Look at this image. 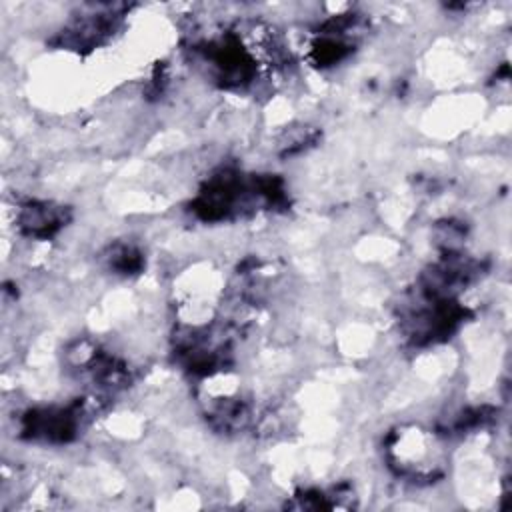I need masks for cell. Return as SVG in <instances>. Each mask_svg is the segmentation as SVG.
I'll return each mask as SVG.
<instances>
[{"instance_id": "1", "label": "cell", "mask_w": 512, "mask_h": 512, "mask_svg": "<svg viewBox=\"0 0 512 512\" xmlns=\"http://www.w3.org/2000/svg\"><path fill=\"white\" fill-rule=\"evenodd\" d=\"M390 468L410 482H434L444 474L442 450L434 434L420 428H402L386 440Z\"/></svg>"}, {"instance_id": "2", "label": "cell", "mask_w": 512, "mask_h": 512, "mask_svg": "<svg viewBox=\"0 0 512 512\" xmlns=\"http://www.w3.org/2000/svg\"><path fill=\"white\" fill-rule=\"evenodd\" d=\"M82 420V404L74 402L68 406H50L30 410L22 416V436L40 442H68L76 436Z\"/></svg>"}, {"instance_id": "3", "label": "cell", "mask_w": 512, "mask_h": 512, "mask_svg": "<svg viewBox=\"0 0 512 512\" xmlns=\"http://www.w3.org/2000/svg\"><path fill=\"white\" fill-rule=\"evenodd\" d=\"M66 222V210L48 202H28L18 212V228L30 238H50Z\"/></svg>"}, {"instance_id": "4", "label": "cell", "mask_w": 512, "mask_h": 512, "mask_svg": "<svg viewBox=\"0 0 512 512\" xmlns=\"http://www.w3.org/2000/svg\"><path fill=\"white\" fill-rule=\"evenodd\" d=\"M142 258L140 252L134 250L132 246H116L110 254V266H114L118 272L132 274L140 268Z\"/></svg>"}]
</instances>
